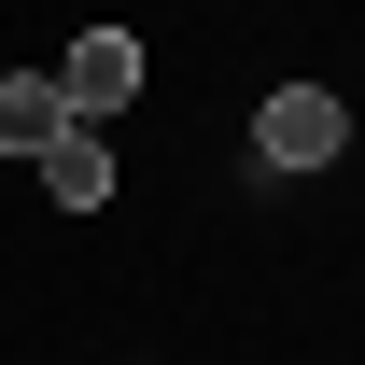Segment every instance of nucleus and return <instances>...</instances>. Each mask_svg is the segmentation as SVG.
Returning a JSON list of instances; mask_svg holds the SVG:
<instances>
[{"mask_svg": "<svg viewBox=\"0 0 365 365\" xmlns=\"http://www.w3.org/2000/svg\"><path fill=\"white\" fill-rule=\"evenodd\" d=\"M337 140H351L337 85H267V113H253V155L267 169H337Z\"/></svg>", "mask_w": 365, "mask_h": 365, "instance_id": "f257e3e1", "label": "nucleus"}, {"mask_svg": "<svg viewBox=\"0 0 365 365\" xmlns=\"http://www.w3.org/2000/svg\"><path fill=\"white\" fill-rule=\"evenodd\" d=\"M140 71H155V56H140L127 29H85V43L56 56V113H71V127H98V113H127V98H140Z\"/></svg>", "mask_w": 365, "mask_h": 365, "instance_id": "f03ea898", "label": "nucleus"}, {"mask_svg": "<svg viewBox=\"0 0 365 365\" xmlns=\"http://www.w3.org/2000/svg\"><path fill=\"white\" fill-rule=\"evenodd\" d=\"M43 197H56V211H98V197H113V140H98V127H56L43 140Z\"/></svg>", "mask_w": 365, "mask_h": 365, "instance_id": "7ed1b4c3", "label": "nucleus"}, {"mask_svg": "<svg viewBox=\"0 0 365 365\" xmlns=\"http://www.w3.org/2000/svg\"><path fill=\"white\" fill-rule=\"evenodd\" d=\"M56 127H71L56 113V71H0V155H43Z\"/></svg>", "mask_w": 365, "mask_h": 365, "instance_id": "20e7f679", "label": "nucleus"}]
</instances>
